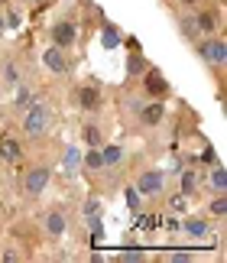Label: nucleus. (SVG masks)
<instances>
[{"label":"nucleus","instance_id":"nucleus-15","mask_svg":"<svg viewBox=\"0 0 227 263\" xmlns=\"http://www.w3.org/2000/svg\"><path fill=\"white\" fill-rule=\"evenodd\" d=\"M78 166H81V149L68 146L65 149V169H78Z\"/></svg>","mask_w":227,"mask_h":263},{"label":"nucleus","instance_id":"nucleus-1","mask_svg":"<svg viewBox=\"0 0 227 263\" xmlns=\"http://www.w3.org/2000/svg\"><path fill=\"white\" fill-rule=\"evenodd\" d=\"M49 120H52V117H49V110L36 104V107H29V114H26V120H23V127H26V134H29V137H43L46 130H49Z\"/></svg>","mask_w":227,"mask_h":263},{"label":"nucleus","instance_id":"nucleus-26","mask_svg":"<svg viewBox=\"0 0 227 263\" xmlns=\"http://www.w3.org/2000/svg\"><path fill=\"white\" fill-rule=\"evenodd\" d=\"M0 260H4V263H16V260H20V254H16V250H7V254L0 257Z\"/></svg>","mask_w":227,"mask_h":263},{"label":"nucleus","instance_id":"nucleus-29","mask_svg":"<svg viewBox=\"0 0 227 263\" xmlns=\"http://www.w3.org/2000/svg\"><path fill=\"white\" fill-rule=\"evenodd\" d=\"M0 4H4V0H0Z\"/></svg>","mask_w":227,"mask_h":263},{"label":"nucleus","instance_id":"nucleus-10","mask_svg":"<svg viewBox=\"0 0 227 263\" xmlns=\"http://www.w3.org/2000/svg\"><path fill=\"white\" fill-rule=\"evenodd\" d=\"M78 101H81V107H88V110H94L98 104H101V95L94 88H81L78 91Z\"/></svg>","mask_w":227,"mask_h":263},{"label":"nucleus","instance_id":"nucleus-4","mask_svg":"<svg viewBox=\"0 0 227 263\" xmlns=\"http://www.w3.org/2000/svg\"><path fill=\"white\" fill-rule=\"evenodd\" d=\"M52 39H55V46H59V49L71 46V43H75V23H68V20H62V23H55V29H52Z\"/></svg>","mask_w":227,"mask_h":263},{"label":"nucleus","instance_id":"nucleus-13","mask_svg":"<svg viewBox=\"0 0 227 263\" xmlns=\"http://www.w3.org/2000/svg\"><path fill=\"white\" fill-rule=\"evenodd\" d=\"M81 163H85L88 169H101L104 166V156H101V149H91L88 156H81Z\"/></svg>","mask_w":227,"mask_h":263},{"label":"nucleus","instance_id":"nucleus-2","mask_svg":"<svg viewBox=\"0 0 227 263\" xmlns=\"http://www.w3.org/2000/svg\"><path fill=\"white\" fill-rule=\"evenodd\" d=\"M162 185H166V179H162V173H156V169H153V173H143V176H140V182H137V192H140V195H159V192H162Z\"/></svg>","mask_w":227,"mask_h":263},{"label":"nucleus","instance_id":"nucleus-28","mask_svg":"<svg viewBox=\"0 0 227 263\" xmlns=\"http://www.w3.org/2000/svg\"><path fill=\"white\" fill-rule=\"evenodd\" d=\"M185 4H198V0H185Z\"/></svg>","mask_w":227,"mask_h":263},{"label":"nucleus","instance_id":"nucleus-12","mask_svg":"<svg viewBox=\"0 0 227 263\" xmlns=\"http://www.w3.org/2000/svg\"><path fill=\"white\" fill-rule=\"evenodd\" d=\"M185 231H188V237H195V240H201L204 234H208V224H204V221H188V224H185Z\"/></svg>","mask_w":227,"mask_h":263},{"label":"nucleus","instance_id":"nucleus-9","mask_svg":"<svg viewBox=\"0 0 227 263\" xmlns=\"http://www.w3.org/2000/svg\"><path fill=\"white\" fill-rule=\"evenodd\" d=\"M43 62L49 65V68H52V72H65V59H62V52H59V49H46V55H43Z\"/></svg>","mask_w":227,"mask_h":263},{"label":"nucleus","instance_id":"nucleus-3","mask_svg":"<svg viewBox=\"0 0 227 263\" xmlns=\"http://www.w3.org/2000/svg\"><path fill=\"white\" fill-rule=\"evenodd\" d=\"M201 59H208V62H214V65H224L227 62V46L221 43V39H211V43H201Z\"/></svg>","mask_w":227,"mask_h":263},{"label":"nucleus","instance_id":"nucleus-24","mask_svg":"<svg viewBox=\"0 0 227 263\" xmlns=\"http://www.w3.org/2000/svg\"><path fill=\"white\" fill-rule=\"evenodd\" d=\"M16 104H20V107L33 104V101H29V91H26V88H20V95H16Z\"/></svg>","mask_w":227,"mask_h":263},{"label":"nucleus","instance_id":"nucleus-19","mask_svg":"<svg viewBox=\"0 0 227 263\" xmlns=\"http://www.w3.org/2000/svg\"><path fill=\"white\" fill-rule=\"evenodd\" d=\"M211 215H218V218H224V215H227V198H224V192L211 201Z\"/></svg>","mask_w":227,"mask_h":263},{"label":"nucleus","instance_id":"nucleus-8","mask_svg":"<svg viewBox=\"0 0 227 263\" xmlns=\"http://www.w3.org/2000/svg\"><path fill=\"white\" fill-rule=\"evenodd\" d=\"M146 91H149V95H166L169 85H166V78H162L159 72H149L146 75Z\"/></svg>","mask_w":227,"mask_h":263},{"label":"nucleus","instance_id":"nucleus-17","mask_svg":"<svg viewBox=\"0 0 227 263\" xmlns=\"http://www.w3.org/2000/svg\"><path fill=\"white\" fill-rule=\"evenodd\" d=\"M211 185L214 189H218V192H227V173H224V169L218 166V169H214V176H211Z\"/></svg>","mask_w":227,"mask_h":263},{"label":"nucleus","instance_id":"nucleus-22","mask_svg":"<svg viewBox=\"0 0 227 263\" xmlns=\"http://www.w3.org/2000/svg\"><path fill=\"white\" fill-rule=\"evenodd\" d=\"M195 29H198V26H195V20L185 16V20H182V33H185V36H195Z\"/></svg>","mask_w":227,"mask_h":263},{"label":"nucleus","instance_id":"nucleus-6","mask_svg":"<svg viewBox=\"0 0 227 263\" xmlns=\"http://www.w3.org/2000/svg\"><path fill=\"white\" fill-rule=\"evenodd\" d=\"M0 156H4L7 163H16V159H20V143H16L13 137H4V140H0Z\"/></svg>","mask_w":227,"mask_h":263},{"label":"nucleus","instance_id":"nucleus-23","mask_svg":"<svg viewBox=\"0 0 227 263\" xmlns=\"http://www.w3.org/2000/svg\"><path fill=\"white\" fill-rule=\"evenodd\" d=\"M182 189H185V192L195 189V173H185V176H182Z\"/></svg>","mask_w":227,"mask_h":263},{"label":"nucleus","instance_id":"nucleus-20","mask_svg":"<svg viewBox=\"0 0 227 263\" xmlns=\"http://www.w3.org/2000/svg\"><path fill=\"white\" fill-rule=\"evenodd\" d=\"M127 72H130V75H137V72H143V59H140L137 52L130 55V62H127Z\"/></svg>","mask_w":227,"mask_h":263},{"label":"nucleus","instance_id":"nucleus-7","mask_svg":"<svg viewBox=\"0 0 227 263\" xmlns=\"http://www.w3.org/2000/svg\"><path fill=\"white\" fill-rule=\"evenodd\" d=\"M46 231H49V234H52V237L65 234V218H62L59 211H49V215H46Z\"/></svg>","mask_w":227,"mask_h":263},{"label":"nucleus","instance_id":"nucleus-16","mask_svg":"<svg viewBox=\"0 0 227 263\" xmlns=\"http://www.w3.org/2000/svg\"><path fill=\"white\" fill-rule=\"evenodd\" d=\"M101 39H104V49H117L120 46V36H117L113 26H104V36H101Z\"/></svg>","mask_w":227,"mask_h":263},{"label":"nucleus","instance_id":"nucleus-14","mask_svg":"<svg viewBox=\"0 0 227 263\" xmlns=\"http://www.w3.org/2000/svg\"><path fill=\"white\" fill-rule=\"evenodd\" d=\"M104 166H113V163H120V156H123V149L120 146H104Z\"/></svg>","mask_w":227,"mask_h":263},{"label":"nucleus","instance_id":"nucleus-11","mask_svg":"<svg viewBox=\"0 0 227 263\" xmlns=\"http://www.w3.org/2000/svg\"><path fill=\"white\" fill-rule=\"evenodd\" d=\"M143 124H159V117H162V104L156 101V104H149V107H143Z\"/></svg>","mask_w":227,"mask_h":263},{"label":"nucleus","instance_id":"nucleus-25","mask_svg":"<svg viewBox=\"0 0 227 263\" xmlns=\"http://www.w3.org/2000/svg\"><path fill=\"white\" fill-rule=\"evenodd\" d=\"M85 137H88V143H91V146H98V127H88V130H85Z\"/></svg>","mask_w":227,"mask_h":263},{"label":"nucleus","instance_id":"nucleus-21","mask_svg":"<svg viewBox=\"0 0 227 263\" xmlns=\"http://www.w3.org/2000/svg\"><path fill=\"white\" fill-rule=\"evenodd\" d=\"M127 205H130L133 211L140 208V192H137V189H127Z\"/></svg>","mask_w":227,"mask_h":263},{"label":"nucleus","instance_id":"nucleus-27","mask_svg":"<svg viewBox=\"0 0 227 263\" xmlns=\"http://www.w3.org/2000/svg\"><path fill=\"white\" fill-rule=\"evenodd\" d=\"M0 33H4V20H0Z\"/></svg>","mask_w":227,"mask_h":263},{"label":"nucleus","instance_id":"nucleus-5","mask_svg":"<svg viewBox=\"0 0 227 263\" xmlns=\"http://www.w3.org/2000/svg\"><path fill=\"white\" fill-rule=\"evenodd\" d=\"M49 185V169H33V173L26 176V192L29 195H39Z\"/></svg>","mask_w":227,"mask_h":263},{"label":"nucleus","instance_id":"nucleus-18","mask_svg":"<svg viewBox=\"0 0 227 263\" xmlns=\"http://www.w3.org/2000/svg\"><path fill=\"white\" fill-rule=\"evenodd\" d=\"M195 26H198L201 33H211V29H214V16H211V13H201V16H195Z\"/></svg>","mask_w":227,"mask_h":263}]
</instances>
